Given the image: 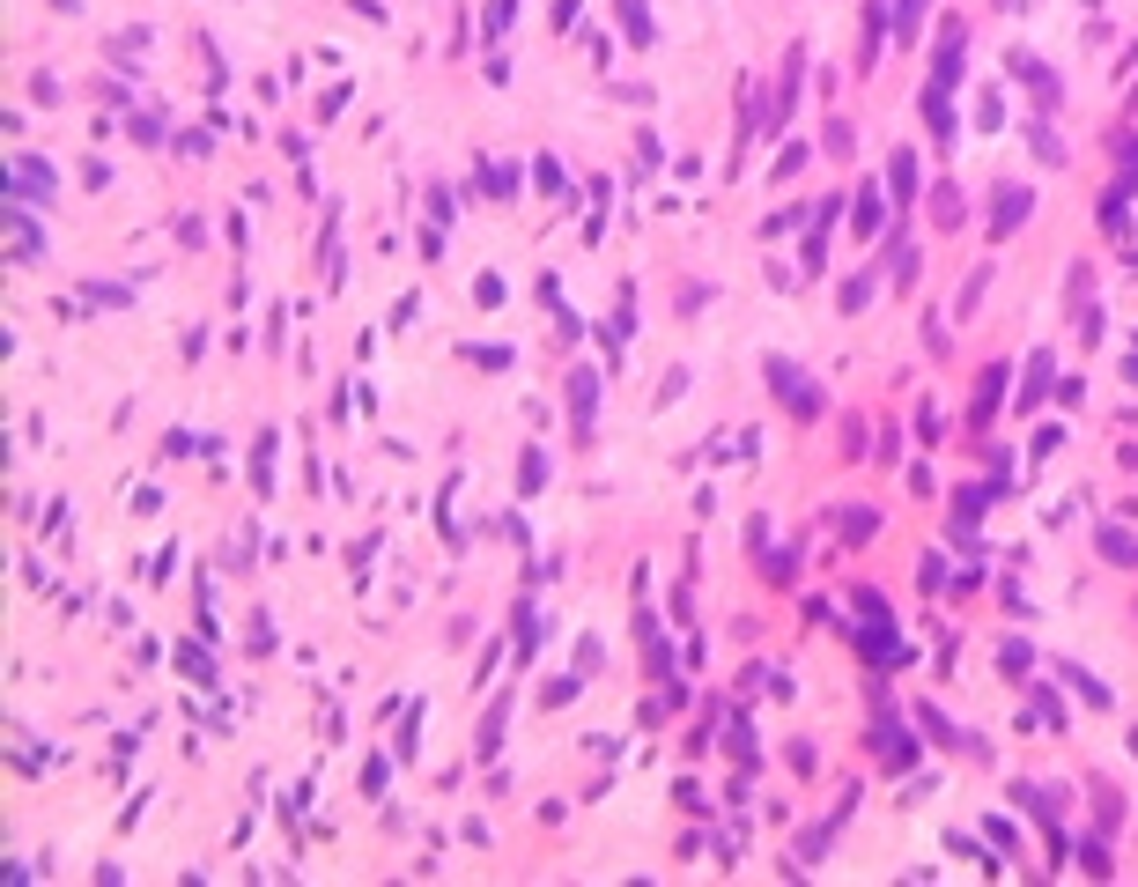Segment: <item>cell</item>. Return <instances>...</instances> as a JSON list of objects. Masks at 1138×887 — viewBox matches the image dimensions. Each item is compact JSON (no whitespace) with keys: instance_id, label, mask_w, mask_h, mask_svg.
Instances as JSON below:
<instances>
[{"instance_id":"6da1fadb","label":"cell","mask_w":1138,"mask_h":887,"mask_svg":"<svg viewBox=\"0 0 1138 887\" xmlns=\"http://www.w3.org/2000/svg\"><path fill=\"white\" fill-rule=\"evenodd\" d=\"M762 377L776 385V400L799 414V422H813V414H821V392H813V377H806L799 363H784V355H762Z\"/></svg>"},{"instance_id":"7a4b0ae2","label":"cell","mask_w":1138,"mask_h":887,"mask_svg":"<svg viewBox=\"0 0 1138 887\" xmlns=\"http://www.w3.org/2000/svg\"><path fill=\"white\" fill-rule=\"evenodd\" d=\"M1005 67H1013L1020 82L1035 89V104H1042V111H1050V104H1065V82H1057V74H1050V67L1035 60V52H1005Z\"/></svg>"},{"instance_id":"3957f363","label":"cell","mask_w":1138,"mask_h":887,"mask_svg":"<svg viewBox=\"0 0 1138 887\" xmlns=\"http://www.w3.org/2000/svg\"><path fill=\"white\" fill-rule=\"evenodd\" d=\"M1028 207H1035L1028 185H998V193H991V237H1013L1020 222H1028Z\"/></svg>"},{"instance_id":"277c9868","label":"cell","mask_w":1138,"mask_h":887,"mask_svg":"<svg viewBox=\"0 0 1138 887\" xmlns=\"http://www.w3.org/2000/svg\"><path fill=\"white\" fill-rule=\"evenodd\" d=\"M592 414H599V370H569V422L592 429Z\"/></svg>"},{"instance_id":"5b68a950","label":"cell","mask_w":1138,"mask_h":887,"mask_svg":"<svg viewBox=\"0 0 1138 887\" xmlns=\"http://www.w3.org/2000/svg\"><path fill=\"white\" fill-rule=\"evenodd\" d=\"M503 725H510V695H503V703H488L481 732H473V762H496V754H503Z\"/></svg>"},{"instance_id":"8992f818","label":"cell","mask_w":1138,"mask_h":887,"mask_svg":"<svg viewBox=\"0 0 1138 887\" xmlns=\"http://www.w3.org/2000/svg\"><path fill=\"white\" fill-rule=\"evenodd\" d=\"M872 754H880L887 769H909V762H917V740H909L902 725H872Z\"/></svg>"},{"instance_id":"52a82bcc","label":"cell","mask_w":1138,"mask_h":887,"mask_svg":"<svg viewBox=\"0 0 1138 887\" xmlns=\"http://www.w3.org/2000/svg\"><path fill=\"white\" fill-rule=\"evenodd\" d=\"M8 252H15V267H30V259H37V230H30V200H8Z\"/></svg>"},{"instance_id":"ba28073f","label":"cell","mask_w":1138,"mask_h":887,"mask_svg":"<svg viewBox=\"0 0 1138 887\" xmlns=\"http://www.w3.org/2000/svg\"><path fill=\"white\" fill-rule=\"evenodd\" d=\"M836 207H843V200H821V215H813V230H806V274L828 267V230H836Z\"/></svg>"},{"instance_id":"9c48e42d","label":"cell","mask_w":1138,"mask_h":887,"mask_svg":"<svg viewBox=\"0 0 1138 887\" xmlns=\"http://www.w3.org/2000/svg\"><path fill=\"white\" fill-rule=\"evenodd\" d=\"M880 222H887V193H880V178H872V185H858V207H850V230H858V237H872Z\"/></svg>"},{"instance_id":"30bf717a","label":"cell","mask_w":1138,"mask_h":887,"mask_svg":"<svg viewBox=\"0 0 1138 887\" xmlns=\"http://www.w3.org/2000/svg\"><path fill=\"white\" fill-rule=\"evenodd\" d=\"M1005 385H1013V370H1005V363H991V370H983V392H976V429H991V414L1005 407Z\"/></svg>"},{"instance_id":"8fae6325","label":"cell","mask_w":1138,"mask_h":887,"mask_svg":"<svg viewBox=\"0 0 1138 887\" xmlns=\"http://www.w3.org/2000/svg\"><path fill=\"white\" fill-rule=\"evenodd\" d=\"M1013 799H1020V806H1028V814H1035V821H1065V791H1042V784H1020V791H1013Z\"/></svg>"},{"instance_id":"7c38bea8","label":"cell","mask_w":1138,"mask_h":887,"mask_svg":"<svg viewBox=\"0 0 1138 887\" xmlns=\"http://www.w3.org/2000/svg\"><path fill=\"white\" fill-rule=\"evenodd\" d=\"M23 193H45V200H52V171H45V163H30V156H15V185H8V200H23Z\"/></svg>"},{"instance_id":"4fadbf2b","label":"cell","mask_w":1138,"mask_h":887,"mask_svg":"<svg viewBox=\"0 0 1138 887\" xmlns=\"http://www.w3.org/2000/svg\"><path fill=\"white\" fill-rule=\"evenodd\" d=\"M636 644H643V658H651V673L666 681V666H673V658H666V636H658V621H651V614H636Z\"/></svg>"},{"instance_id":"5bb4252c","label":"cell","mask_w":1138,"mask_h":887,"mask_svg":"<svg viewBox=\"0 0 1138 887\" xmlns=\"http://www.w3.org/2000/svg\"><path fill=\"white\" fill-rule=\"evenodd\" d=\"M1028 141H1035V163H1057V171H1065V156H1072V148H1065V134H1057V126H1028Z\"/></svg>"},{"instance_id":"9a60e30c","label":"cell","mask_w":1138,"mask_h":887,"mask_svg":"<svg viewBox=\"0 0 1138 887\" xmlns=\"http://www.w3.org/2000/svg\"><path fill=\"white\" fill-rule=\"evenodd\" d=\"M872 289H880V259H872L865 274H850V281H843V311H865V304H872Z\"/></svg>"},{"instance_id":"2e32d148","label":"cell","mask_w":1138,"mask_h":887,"mask_svg":"<svg viewBox=\"0 0 1138 887\" xmlns=\"http://www.w3.org/2000/svg\"><path fill=\"white\" fill-rule=\"evenodd\" d=\"M1042 392H1050V355H1035V363H1028V385L1013 392V407H1042Z\"/></svg>"},{"instance_id":"e0dca14e","label":"cell","mask_w":1138,"mask_h":887,"mask_svg":"<svg viewBox=\"0 0 1138 887\" xmlns=\"http://www.w3.org/2000/svg\"><path fill=\"white\" fill-rule=\"evenodd\" d=\"M932 222H939V230H961V193H954V185H932Z\"/></svg>"},{"instance_id":"ac0fdd59","label":"cell","mask_w":1138,"mask_h":887,"mask_svg":"<svg viewBox=\"0 0 1138 887\" xmlns=\"http://www.w3.org/2000/svg\"><path fill=\"white\" fill-rule=\"evenodd\" d=\"M1102 555L1116 562V570H1138V540H1131V533H1116V525H1102Z\"/></svg>"},{"instance_id":"d6986e66","label":"cell","mask_w":1138,"mask_h":887,"mask_svg":"<svg viewBox=\"0 0 1138 887\" xmlns=\"http://www.w3.org/2000/svg\"><path fill=\"white\" fill-rule=\"evenodd\" d=\"M1116 185L1138 193V134H1116Z\"/></svg>"},{"instance_id":"ffe728a7","label":"cell","mask_w":1138,"mask_h":887,"mask_svg":"<svg viewBox=\"0 0 1138 887\" xmlns=\"http://www.w3.org/2000/svg\"><path fill=\"white\" fill-rule=\"evenodd\" d=\"M621 23H629V30H621V37H629V45H651V8H643V0H621Z\"/></svg>"},{"instance_id":"44dd1931","label":"cell","mask_w":1138,"mask_h":887,"mask_svg":"<svg viewBox=\"0 0 1138 887\" xmlns=\"http://www.w3.org/2000/svg\"><path fill=\"white\" fill-rule=\"evenodd\" d=\"M887 193H895V200L917 193V163H909V156H887Z\"/></svg>"},{"instance_id":"7402d4cb","label":"cell","mask_w":1138,"mask_h":887,"mask_svg":"<svg viewBox=\"0 0 1138 887\" xmlns=\"http://www.w3.org/2000/svg\"><path fill=\"white\" fill-rule=\"evenodd\" d=\"M1057 681H1072L1079 695H1087V703H1102V710H1109V688H1102V681H1094V673H1087V666H1057Z\"/></svg>"},{"instance_id":"603a6c76","label":"cell","mask_w":1138,"mask_h":887,"mask_svg":"<svg viewBox=\"0 0 1138 887\" xmlns=\"http://www.w3.org/2000/svg\"><path fill=\"white\" fill-rule=\"evenodd\" d=\"M510 621H518V658H525V651L540 644V607H533V599H518V614H510Z\"/></svg>"},{"instance_id":"cb8c5ba5","label":"cell","mask_w":1138,"mask_h":887,"mask_svg":"<svg viewBox=\"0 0 1138 887\" xmlns=\"http://www.w3.org/2000/svg\"><path fill=\"white\" fill-rule=\"evenodd\" d=\"M274 429H267V437H259V451H252V481H259V496H267V474H274Z\"/></svg>"},{"instance_id":"d4e9b609","label":"cell","mask_w":1138,"mask_h":887,"mask_svg":"<svg viewBox=\"0 0 1138 887\" xmlns=\"http://www.w3.org/2000/svg\"><path fill=\"white\" fill-rule=\"evenodd\" d=\"M917 725H924V732H932V740H939V747H969V740H961V732H954V725H946V717H939V710H917Z\"/></svg>"},{"instance_id":"484cf974","label":"cell","mask_w":1138,"mask_h":887,"mask_svg":"<svg viewBox=\"0 0 1138 887\" xmlns=\"http://www.w3.org/2000/svg\"><path fill=\"white\" fill-rule=\"evenodd\" d=\"M983 836H991V851H998V858H1005V851H1020V828H1013V821H998V814H991V828H983Z\"/></svg>"},{"instance_id":"4316f807","label":"cell","mask_w":1138,"mask_h":887,"mask_svg":"<svg viewBox=\"0 0 1138 887\" xmlns=\"http://www.w3.org/2000/svg\"><path fill=\"white\" fill-rule=\"evenodd\" d=\"M998 666H1005V673H1028V666H1035V651L1013 636V644H998Z\"/></svg>"},{"instance_id":"83f0119b","label":"cell","mask_w":1138,"mask_h":887,"mask_svg":"<svg viewBox=\"0 0 1138 887\" xmlns=\"http://www.w3.org/2000/svg\"><path fill=\"white\" fill-rule=\"evenodd\" d=\"M540 481H547V459H540V451H525V459H518V488H525V496H533Z\"/></svg>"},{"instance_id":"f1b7e54d","label":"cell","mask_w":1138,"mask_h":887,"mask_svg":"<svg viewBox=\"0 0 1138 887\" xmlns=\"http://www.w3.org/2000/svg\"><path fill=\"white\" fill-rule=\"evenodd\" d=\"M917 437L939 451V437H946V414H939V407H917Z\"/></svg>"},{"instance_id":"f546056e","label":"cell","mask_w":1138,"mask_h":887,"mask_svg":"<svg viewBox=\"0 0 1138 887\" xmlns=\"http://www.w3.org/2000/svg\"><path fill=\"white\" fill-rule=\"evenodd\" d=\"M762 577H769V584H791V577H799V555H791V547H784V555H769Z\"/></svg>"},{"instance_id":"4dcf8cb0","label":"cell","mask_w":1138,"mask_h":887,"mask_svg":"<svg viewBox=\"0 0 1138 887\" xmlns=\"http://www.w3.org/2000/svg\"><path fill=\"white\" fill-rule=\"evenodd\" d=\"M1079 858H1087V873H1094V880H1109V873H1116V858H1109V843H1087V851H1079Z\"/></svg>"},{"instance_id":"1f68e13d","label":"cell","mask_w":1138,"mask_h":887,"mask_svg":"<svg viewBox=\"0 0 1138 887\" xmlns=\"http://www.w3.org/2000/svg\"><path fill=\"white\" fill-rule=\"evenodd\" d=\"M843 533H850V540H872V533H880V518H872V511H850Z\"/></svg>"},{"instance_id":"d6a6232c","label":"cell","mask_w":1138,"mask_h":887,"mask_svg":"<svg viewBox=\"0 0 1138 887\" xmlns=\"http://www.w3.org/2000/svg\"><path fill=\"white\" fill-rule=\"evenodd\" d=\"M828 836H836V828H806V836H799V858H821V851H828Z\"/></svg>"},{"instance_id":"836d02e7","label":"cell","mask_w":1138,"mask_h":887,"mask_svg":"<svg viewBox=\"0 0 1138 887\" xmlns=\"http://www.w3.org/2000/svg\"><path fill=\"white\" fill-rule=\"evenodd\" d=\"M503 30H510V0H496V8H488V30H481V37H488V45H496Z\"/></svg>"},{"instance_id":"e575fe53","label":"cell","mask_w":1138,"mask_h":887,"mask_svg":"<svg viewBox=\"0 0 1138 887\" xmlns=\"http://www.w3.org/2000/svg\"><path fill=\"white\" fill-rule=\"evenodd\" d=\"M917 23H924V0H902V30L895 37H917Z\"/></svg>"},{"instance_id":"d590c367","label":"cell","mask_w":1138,"mask_h":887,"mask_svg":"<svg viewBox=\"0 0 1138 887\" xmlns=\"http://www.w3.org/2000/svg\"><path fill=\"white\" fill-rule=\"evenodd\" d=\"M1124 377H1131V385H1138V355H1131V363H1124Z\"/></svg>"}]
</instances>
